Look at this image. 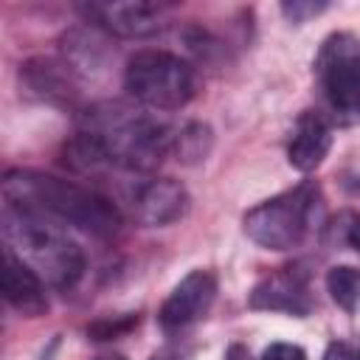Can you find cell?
<instances>
[{
  "instance_id": "obj_8",
  "label": "cell",
  "mask_w": 360,
  "mask_h": 360,
  "mask_svg": "<svg viewBox=\"0 0 360 360\" xmlns=\"http://www.w3.org/2000/svg\"><path fill=\"white\" fill-rule=\"evenodd\" d=\"M214 298H217V278L208 270H191L169 292V298L163 301V307L158 312L163 332H180V329L197 323L211 309Z\"/></svg>"
},
{
  "instance_id": "obj_18",
  "label": "cell",
  "mask_w": 360,
  "mask_h": 360,
  "mask_svg": "<svg viewBox=\"0 0 360 360\" xmlns=\"http://www.w3.org/2000/svg\"><path fill=\"white\" fill-rule=\"evenodd\" d=\"M225 360H253V354L248 352V346H242V343H231L228 352H225Z\"/></svg>"
},
{
  "instance_id": "obj_5",
  "label": "cell",
  "mask_w": 360,
  "mask_h": 360,
  "mask_svg": "<svg viewBox=\"0 0 360 360\" xmlns=\"http://www.w3.org/2000/svg\"><path fill=\"white\" fill-rule=\"evenodd\" d=\"M124 87L149 110H180L194 96V70L169 51L146 48L127 62Z\"/></svg>"
},
{
  "instance_id": "obj_21",
  "label": "cell",
  "mask_w": 360,
  "mask_h": 360,
  "mask_svg": "<svg viewBox=\"0 0 360 360\" xmlns=\"http://www.w3.org/2000/svg\"><path fill=\"white\" fill-rule=\"evenodd\" d=\"M98 360H124L121 354H110V357H98Z\"/></svg>"
},
{
  "instance_id": "obj_15",
  "label": "cell",
  "mask_w": 360,
  "mask_h": 360,
  "mask_svg": "<svg viewBox=\"0 0 360 360\" xmlns=\"http://www.w3.org/2000/svg\"><path fill=\"white\" fill-rule=\"evenodd\" d=\"M262 360H307L304 349L295 343H270L262 354Z\"/></svg>"
},
{
  "instance_id": "obj_20",
  "label": "cell",
  "mask_w": 360,
  "mask_h": 360,
  "mask_svg": "<svg viewBox=\"0 0 360 360\" xmlns=\"http://www.w3.org/2000/svg\"><path fill=\"white\" fill-rule=\"evenodd\" d=\"M349 242H352V245L360 250V219L352 225V231H349Z\"/></svg>"
},
{
  "instance_id": "obj_12",
  "label": "cell",
  "mask_w": 360,
  "mask_h": 360,
  "mask_svg": "<svg viewBox=\"0 0 360 360\" xmlns=\"http://www.w3.org/2000/svg\"><path fill=\"white\" fill-rule=\"evenodd\" d=\"M332 127L329 118L318 110H304L292 127V138L287 146V158L298 172H312L329 155Z\"/></svg>"
},
{
  "instance_id": "obj_11",
  "label": "cell",
  "mask_w": 360,
  "mask_h": 360,
  "mask_svg": "<svg viewBox=\"0 0 360 360\" xmlns=\"http://www.w3.org/2000/svg\"><path fill=\"white\" fill-rule=\"evenodd\" d=\"M3 295L25 318H39L48 309L45 281L8 248L3 250Z\"/></svg>"
},
{
  "instance_id": "obj_6",
  "label": "cell",
  "mask_w": 360,
  "mask_h": 360,
  "mask_svg": "<svg viewBox=\"0 0 360 360\" xmlns=\"http://www.w3.org/2000/svg\"><path fill=\"white\" fill-rule=\"evenodd\" d=\"M321 96L340 124H360V39L349 31L329 34L315 56Z\"/></svg>"
},
{
  "instance_id": "obj_2",
  "label": "cell",
  "mask_w": 360,
  "mask_h": 360,
  "mask_svg": "<svg viewBox=\"0 0 360 360\" xmlns=\"http://www.w3.org/2000/svg\"><path fill=\"white\" fill-rule=\"evenodd\" d=\"M3 197L6 202L39 211L53 222L82 228L93 236H112L121 228V211L112 205V200L53 174L14 169L3 177Z\"/></svg>"
},
{
  "instance_id": "obj_13",
  "label": "cell",
  "mask_w": 360,
  "mask_h": 360,
  "mask_svg": "<svg viewBox=\"0 0 360 360\" xmlns=\"http://www.w3.org/2000/svg\"><path fill=\"white\" fill-rule=\"evenodd\" d=\"M326 290L338 307H343L346 312H354L360 304V270L349 264L332 267L326 276Z\"/></svg>"
},
{
  "instance_id": "obj_10",
  "label": "cell",
  "mask_w": 360,
  "mask_h": 360,
  "mask_svg": "<svg viewBox=\"0 0 360 360\" xmlns=\"http://www.w3.org/2000/svg\"><path fill=\"white\" fill-rule=\"evenodd\" d=\"M132 208L143 225H152V228L172 225L188 208V191L183 188V183L172 177H155L135 188Z\"/></svg>"
},
{
  "instance_id": "obj_4",
  "label": "cell",
  "mask_w": 360,
  "mask_h": 360,
  "mask_svg": "<svg viewBox=\"0 0 360 360\" xmlns=\"http://www.w3.org/2000/svg\"><path fill=\"white\" fill-rule=\"evenodd\" d=\"M318 217H321V191L315 183L307 180L250 208L242 225L256 245L267 250H290L298 248L312 233Z\"/></svg>"
},
{
  "instance_id": "obj_7",
  "label": "cell",
  "mask_w": 360,
  "mask_h": 360,
  "mask_svg": "<svg viewBox=\"0 0 360 360\" xmlns=\"http://www.w3.org/2000/svg\"><path fill=\"white\" fill-rule=\"evenodd\" d=\"M87 20L107 31L127 39H146L166 28L169 6L149 3V0H129V3H90L84 6Z\"/></svg>"
},
{
  "instance_id": "obj_19",
  "label": "cell",
  "mask_w": 360,
  "mask_h": 360,
  "mask_svg": "<svg viewBox=\"0 0 360 360\" xmlns=\"http://www.w3.org/2000/svg\"><path fill=\"white\" fill-rule=\"evenodd\" d=\"M149 360H183V352H177V349H160V352L152 354Z\"/></svg>"
},
{
  "instance_id": "obj_3",
  "label": "cell",
  "mask_w": 360,
  "mask_h": 360,
  "mask_svg": "<svg viewBox=\"0 0 360 360\" xmlns=\"http://www.w3.org/2000/svg\"><path fill=\"white\" fill-rule=\"evenodd\" d=\"M6 248L20 256L42 281L56 290H70L84 273L82 248L51 217L6 202L3 208Z\"/></svg>"
},
{
  "instance_id": "obj_1",
  "label": "cell",
  "mask_w": 360,
  "mask_h": 360,
  "mask_svg": "<svg viewBox=\"0 0 360 360\" xmlns=\"http://www.w3.org/2000/svg\"><path fill=\"white\" fill-rule=\"evenodd\" d=\"M177 129L163 118L129 104H96L84 112L76 141L79 158L107 163L127 172H152L169 152H174Z\"/></svg>"
},
{
  "instance_id": "obj_17",
  "label": "cell",
  "mask_w": 360,
  "mask_h": 360,
  "mask_svg": "<svg viewBox=\"0 0 360 360\" xmlns=\"http://www.w3.org/2000/svg\"><path fill=\"white\" fill-rule=\"evenodd\" d=\"M323 360H360V354H354L346 343H329V349L323 352Z\"/></svg>"
},
{
  "instance_id": "obj_16",
  "label": "cell",
  "mask_w": 360,
  "mask_h": 360,
  "mask_svg": "<svg viewBox=\"0 0 360 360\" xmlns=\"http://www.w3.org/2000/svg\"><path fill=\"white\" fill-rule=\"evenodd\" d=\"M323 8H326V3H301V0H292V3H284L281 6V11L292 22H301V20H307V17H312V14L323 11Z\"/></svg>"
},
{
  "instance_id": "obj_9",
  "label": "cell",
  "mask_w": 360,
  "mask_h": 360,
  "mask_svg": "<svg viewBox=\"0 0 360 360\" xmlns=\"http://www.w3.org/2000/svg\"><path fill=\"white\" fill-rule=\"evenodd\" d=\"M253 309H270V312H287V315H309L312 309V292L309 278L301 267H278L276 273L264 276L248 301Z\"/></svg>"
},
{
  "instance_id": "obj_14",
  "label": "cell",
  "mask_w": 360,
  "mask_h": 360,
  "mask_svg": "<svg viewBox=\"0 0 360 360\" xmlns=\"http://www.w3.org/2000/svg\"><path fill=\"white\" fill-rule=\"evenodd\" d=\"M208 129L202 124H188L186 129L177 132V143H174V152L183 158V160H200L205 152H208Z\"/></svg>"
}]
</instances>
